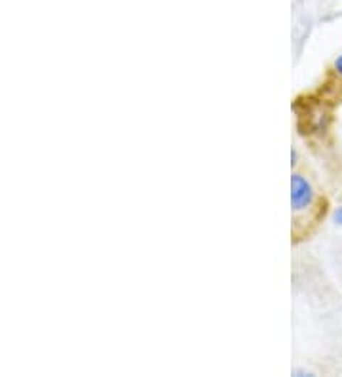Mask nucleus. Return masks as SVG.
I'll use <instances>...</instances> for the list:
<instances>
[{"mask_svg": "<svg viewBox=\"0 0 342 377\" xmlns=\"http://www.w3.org/2000/svg\"><path fill=\"white\" fill-rule=\"evenodd\" d=\"M316 204V191H314L312 181L306 175L295 174L291 175V208L293 214H306Z\"/></svg>", "mask_w": 342, "mask_h": 377, "instance_id": "1", "label": "nucleus"}, {"mask_svg": "<svg viewBox=\"0 0 342 377\" xmlns=\"http://www.w3.org/2000/svg\"><path fill=\"white\" fill-rule=\"evenodd\" d=\"M333 223H335V225L342 227V206H338V208L333 212Z\"/></svg>", "mask_w": 342, "mask_h": 377, "instance_id": "2", "label": "nucleus"}, {"mask_svg": "<svg viewBox=\"0 0 342 377\" xmlns=\"http://www.w3.org/2000/svg\"><path fill=\"white\" fill-rule=\"evenodd\" d=\"M333 71H335L336 75H338L342 78V53L338 56V58L335 59V63H333Z\"/></svg>", "mask_w": 342, "mask_h": 377, "instance_id": "3", "label": "nucleus"}, {"mask_svg": "<svg viewBox=\"0 0 342 377\" xmlns=\"http://www.w3.org/2000/svg\"><path fill=\"white\" fill-rule=\"evenodd\" d=\"M293 376H296V377L312 376V371H308V370H302V368H296V370H293Z\"/></svg>", "mask_w": 342, "mask_h": 377, "instance_id": "4", "label": "nucleus"}, {"mask_svg": "<svg viewBox=\"0 0 342 377\" xmlns=\"http://www.w3.org/2000/svg\"><path fill=\"white\" fill-rule=\"evenodd\" d=\"M291 164H293V166H296V164H299V151H296L295 147L291 149Z\"/></svg>", "mask_w": 342, "mask_h": 377, "instance_id": "5", "label": "nucleus"}]
</instances>
